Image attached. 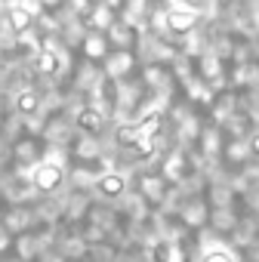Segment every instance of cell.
I'll return each instance as SVG.
<instances>
[{"instance_id":"cell-2","label":"cell","mask_w":259,"mask_h":262,"mask_svg":"<svg viewBox=\"0 0 259 262\" xmlns=\"http://www.w3.org/2000/svg\"><path fill=\"white\" fill-rule=\"evenodd\" d=\"M59 179H62V173H59L56 167H40V170H37V176H34V182H37L40 188H56V185H59Z\"/></svg>"},{"instance_id":"cell-3","label":"cell","mask_w":259,"mask_h":262,"mask_svg":"<svg viewBox=\"0 0 259 262\" xmlns=\"http://www.w3.org/2000/svg\"><path fill=\"white\" fill-rule=\"evenodd\" d=\"M204 262H231V256H228L225 250H219V247H216V250H210V253L204 256Z\"/></svg>"},{"instance_id":"cell-1","label":"cell","mask_w":259,"mask_h":262,"mask_svg":"<svg viewBox=\"0 0 259 262\" xmlns=\"http://www.w3.org/2000/svg\"><path fill=\"white\" fill-rule=\"evenodd\" d=\"M96 188H99V194H102V198H120V194H123V188H126V182H123V176H120V173H105V176H99Z\"/></svg>"}]
</instances>
